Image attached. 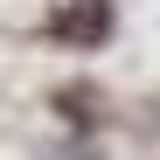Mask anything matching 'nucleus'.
Here are the masks:
<instances>
[{"label": "nucleus", "mask_w": 160, "mask_h": 160, "mask_svg": "<svg viewBox=\"0 0 160 160\" xmlns=\"http://www.w3.org/2000/svg\"><path fill=\"white\" fill-rule=\"evenodd\" d=\"M49 35H56V42H70V49L104 42V35H112V0H70V7L49 21Z\"/></svg>", "instance_id": "1"}]
</instances>
